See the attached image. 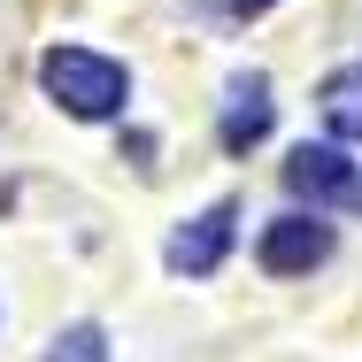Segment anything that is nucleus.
<instances>
[{"mask_svg": "<svg viewBox=\"0 0 362 362\" xmlns=\"http://www.w3.org/2000/svg\"><path fill=\"white\" fill-rule=\"evenodd\" d=\"M39 85H47L70 116H85V124H100V116H116V108L132 100L124 62H108V54H93V47H47V54H39Z\"/></svg>", "mask_w": 362, "mask_h": 362, "instance_id": "f257e3e1", "label": "nucleus"}, {"mask_svg": "<svg viewBox=\"0 0 362 362\" xmlns=\"http://www.w3.org/2000/svg\"><path fill=\"white\" fill-rule=\"evenodd\" d=\"M286 185L316 209H362V170L339 146H293L286 154Z\"/></svg>", "mask_w": 362, "mask_h": 362, "instance_id": "f03ea898", "label": "nucleus"}, {"mask_svg": "<svg viewBox=\"0 0 362 362\" xmlns=\"http://www.w3.org/2000/svg\"><path fill=\"white\" fill-rule=\"evenodd\" d=\"M47 362H108V339H100V324H70V332L47 347Z\"/></svg>", "mask_w": 362, "mask_h": 362, "instance_id": "0eeeda50", "label": "nucleus"}, {"mask_svg": "<svg viewBox=\"0 0 362 362\" xmlns=\"http://www.w3.org/2000/svg\"><path fill=\"white\" fill-rule=\"evenodd\" d=\"M270 124H278V100H270V77H262V70H239L231 85H223V124H216L223 154H255V146L270 139Z\"/></svg>", "mask_w": 362, "mask_h": 362, "instance_id": "7ed1b4c3", "label": "nucleus"}, {"mask_svg": "<svg viewBox=\"0 0 362 362\" xmlns=\"http://www.w3.org/2000/svg\"><path fill=\"white\" fill-rule=\"evenodd\" d=\"M332 262V223L324 216H278L262 231V270L270 278H308Z\"/></svg>", "mask_w": 362, "mask_h": 362, "instance_id": "20e7f679", "label": "nucleus"}, {"mask_svg": "<svg viewBox=\"0 0 362 362\" xmlns=\"http://www.w3.org/2000/svg\"><path fill=\"white\" fill-rule=\"evenodd\" d=\"M262 8H270V0H231V16H262Z\"/></svg>", "mask_w": 362, "mask_h": 362, "instance_id": "6e6552de", "label": "nucleus"}, {"mask_svg": "<svg viewBox=\"0 0 362 362\" xmlns=\"http://www.w3.org/2000/svg\"><path fill=\"white\" fill-rule=\"evenodd\" d=\"M316 108H324V132H332V139H362V62L324 77V85H316Z\"/></svg>", "mask_w": 362, "mask_h": 362, "instance_id": "423d86ee", "label": "nucleus"}, {"mask_svg": "<svg viewBox=\"0 0 362 362\" xmlns=\"http://www.w3.org/2000/svg\"><path fill=\"white\" fill-rule=\"evenodd\" d=\"M231 223H239V209H231V201H216V209H201L193 223H177V231H170L162 262H170L177 278H209V270L223 262V247H231Z\"/></svg>", "mask_w": 362, "mask_h": 362, "instance_id": "39448f33", "label": "nucleus"}]
</instances>
